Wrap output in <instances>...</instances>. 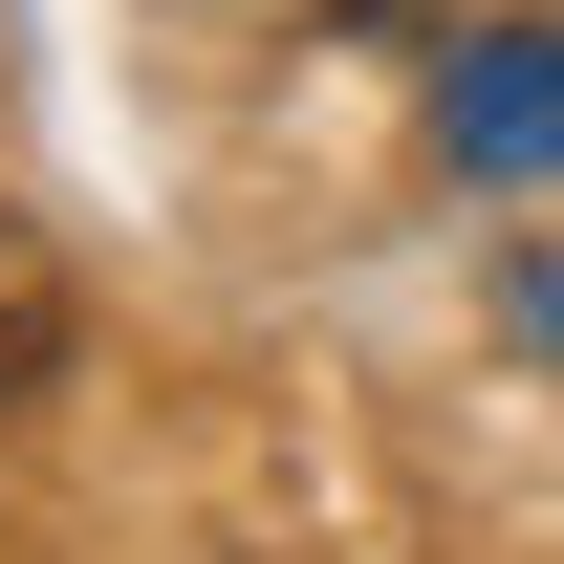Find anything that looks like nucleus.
<instances>
[{
    "instance_id": "obj_1",
    "label": "nucleus",
    "mask_w": 564,
    "mask_h": 564,
    "mask_svg": "<svg viewBox=\"0 0 564 564\" xmlns=\"http://www.w3.org/2000/svg\"><path fill=\"white\" fill-rule=\"evenodd\" d=\"M456 152H478V174H543V152H564V44H543V22H521L499 66H456Z\"/></svg>"
},
{
    "instance_id": "obj_2",
    "label": "nucleus",
    "mask_w": 564,
    "mask_h": 564,
    "mask_svg": "<svg viewBox=\"0 0 564 564\" xmlns=\"http://www.w3.org/2000/svg\"><path fill=\"white\" fill-rule=\"evenodd\" d=\"M66 261H44V239H22V217H0V413H44V391H66Z\"/></svg>"
}]
</instances>
